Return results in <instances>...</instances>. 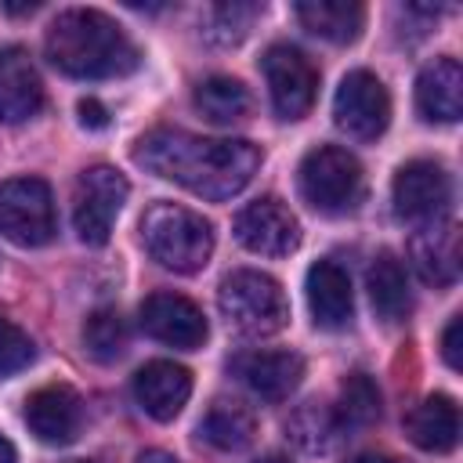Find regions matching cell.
I'll use <instances>...</instances> for the list:
<instances>
[{
	"mask_svg": "<svg viewBox=\"0 0 463 463\" xmlns=\"http://www.w3.org/2000/svg\"><path fill=\"white\" fill-rule=\"evenodd\" d=\"M134 163L163 181L188 188L192 195L221 203L253 181L260 148L242 137H199L188 130L159 127L137 141Z\"/></svg>",
	"mask_w": 463,
	"mask_h": 463,
	"instance_id": "6da1fadb",
	"label": "cell"
},
{
	"mask_svg": "<svg viewBox=\"0 0 463 463\" xmlns=\"http://www.w3.org/2000/svg\"><path fill=\"white\" fill-rule=\"evenodd\" d=\"M51 65L76 80H109L137 69V47L130 36L94 7L61 11L43 36Z\"/></svg>",
	"mask_w": 463,
	"mask_h": 463,
	"instance_id": "7a4b0ae2",
	"label": "cell"
},
{
	"mask_svg": "<svg viewBox=\"0 0 463 463\" xmlns=\"http://www.w3.org/2000/svg\"><path fill=\"white\" fill-rule=\"evenodd\" d=\"M141 239L156 264L177 275H195L206 268L213 253V228L203 213L177 206V203H156L141 217Z\"/></svg>",
	"mask_w": 463,
	"mask_h": 463,
	"instance_id": "3957f363",
	"label": "cell"
},
{
	"mask_svg": "<svg viewBox=\"0 0 463 463\" xmlns=\"http://www.w3.org/2000/svg\"><path fill=\"white\" fill-rule=\"evenodd\" d=\"M217 307L224 322L242 336H271L289 322V300L282 286L253 268H239L221 282Z\"/></svg>",
	"mask_w": 463,
	"mask_h": 463,
	"instance_id": "277c9868",
	"label": "cell"
},
{
	"mask_svg": "<svg viewBox=\"0 0 463 463\" xmlns=\"http://www.w3.org/2000/svg\"><path fill=\"white\" fill-rule=\"evenodd\" d=\"M362 163L340 145H318L300 163V195L326 217H344L362 203Z\"/></svg>",
	"mask_w": 463,
	"mask_h": 463,
	"instance_id": "5b68a950",
	"label": "cell"
},
{
	"mask_svg": "<svg viewBox=\"0 0 463 463\" xmlns=\"http://www.w3.org/2000/svg\"><path fill=\"white\" fill-rule=\"evenodd\" d=\"M54 195L40 177H11L0 184V232L7 242L36 250L54 239Z\"/></svg>",
	"mask_w": 463,
	"mask_h": 463,
	"instance_id": "8992f818",
	"label": "cell"
},
{
	"mask_svg": "<svg viewBox=\"0 0 463 463\" xmlns=\"http://www.w3.org/2000/svg\"><path fill=\"white\" fill-rule=\"evenodd\" d=\"M127 195H130V184H127V177L116 166H105V163L87 166L80 174L76 195H72V224H76V235L87 246L109 242L112 224H116Z\"/></svg>",
	"mask_w": 463,
	"mask_h": 463,
	"instance_id": "52a82bcc",
	"label": "cell"
},
{
	"mask_svg": "<svg viewBox=\"0 0 463 463\" xmlns=\"http://www.w3.org/2000/svg\"><path fill=\"white\" fill-rule=\"evenodd\" d=\"M391 199H394L398 221L412 228H430V224H441L452 206V181L441 163L412 159L394 174Z\"/></svg>",
	"mask_w": 463,
	"mask_h": 463,
	"instance_id": "ba28073f",
	"label": "cell"
},
{
	"mask_svg": "<svg viewBox=\"0 0 463 463\" xmlns=\"http://www.w3.org/2000/svg\"><path fill=\"white\" fill-rule=\"evenodd\" d=\"M336 127L354 141H376L391 123V94L383 80L369 69H351L333 98Z\"/></svg>",
	"mask_w": 463,
	"mask_h": 463,
	"instance_id": "9c48e42d",
	"label": "cell"
},
{
	"mask_svg": "<svg viewBox=\"0 0 463 463\" xmlns=\"http://www.w3.org/2000/svg\"><path fill=\"white\" fill-rule=\"evenodd\" d=\"M264 80H268V94L271 105L279 112V119H300L318 94V69L311 65V58L289 43H271L260 58Z\"/></svg>",
	"mask_w": 463,
	"mask_h": 463,
	"instance_id": "30bf717a",
	"label": "cell"
},
{
	"mask_svg": "<svg viewBox=\"0 0 463 463\" xmlns=\"http://www.w3.org/2000/svg\"><path fill=\"white\" fill-rule=\"evenodd\" d=\"M235 239L260 257H286L300 246V221L286 203L275 195H264L239 210L235 217Z\"/></svg>",
	"mask_w": 463,
	"mask_h": 463,
	"instance_id": "8fae6325",
	"label": "cell"
},
{
	"mask_svg": "<svg viewBox=\"0 0 463 463\" xmlns=\"http://www.w3.org/2000/svg\"><path fill=\"white\" fill-rule=\"evenodd\" d=\"M141 329L152 340L181 347V351L203 347V340L210 333L203 311L188 297H181V293H152V297H145V304H141Z\"/></svg>",
	"mask_w": 463,
	"mask_h": 463,
	"instance_id": "7c38bea8",
	"label": "cell"
},
{
	"mask_svg": "<svg viewBox=\"0 0 463 463\" xmlns=\"http://www.w3.org/2000/svg\"><path fill=\"white\" fill-rule=\"evenodd\" d=\"M29 434L43 445H69L83 427V402L65 383H47L25 402Z\"/></svg>",
	"mask_w": 463,
	"mask_h": 463,
	"instance_id": "4fadbf2b",
	"label": "cell"
},
{
	"mask_svg": "<svg viewBox=\"0 0 463 463\" xmlns=\"http://www.w3.org/2000/svg\"><path fill=\"white\" fill-rule=\"evenodd\" d=\"M188 394H192V373L177 362L156 358L134 373V398L141 412L159 423H170L184 409Z\"/></svg>",
	"mask_w": 463,
	"mask_h": 463,
	"instance_id": "5bb4252c",
	"label": "cell"
},
{
	"mask_svg": "<svg viewBox=\"0 0 463 463\" xmlns=\"http://www.w3.org/2000/svg\"><path fill=\"white\" fill-rule=\"evenodd\" d=\"M232 373L264 402H282L304 376V358L293 351H246L232 358Z\"/></svg>",
	"mask_w": 463,
	"mask_h": 463,
	"instance_id": "9a60e30c",
	"label": "cell"
},
{
	"mask_svg": "<svg viewBox=\"0 0 463 463\" xmlns=\"http://www.w3.org/2000/svg\"><path fill=\"white\" fill-rule=\"evenodd\" d=\"M43 109V80L22 47H0V123H25Z\"/></svg>",
	"mask_w": 463,
	"mask_h": 463,
	"instance_id": "2e32d148",
	"label": "cell"
},
{
	"mask_svg": "<svg viewBox=\"0 0 463 463\" xmlns=\"http://www.w3.org/2000/svg\"><path fill=\"white\" fill-rule=\"evenodd\" d=\"M307 307L315 326L322 329H344L354 315V293L351 279L336 260H318L307 268Z\"/></svg>",
	"mask_w": 463,
	"mask_h": 463,
	"instance_id": "e0dca14e",
	"label": "cell"
},
{
	"mask_svg": "<svg viewBox=\"0 0 463 463\" xmlns=\"http://www.w3.org/2000/svg\"><path fill=\"white\" fill-rule=\"evenodd\" d=\"M416 109L430 123H456L463 116V69L456 58H434L416 80Z\"/></svg>",
	"mask_w": 463,
	"mask_h": 463,
	"instance_id": "ac0fdd59",
	"label": "cell"
},
{
	"mask_svg": "<svg viewBox=\"0 0 463 463\" xmlns=\"http://www.w3.org/2000/svg\"><path fill=\"white\" fill-rule=\"evenodd\" d=\"M405 434L423 452H452L459 441V405L449 394H427L409 409Z\"/></svg>",
	"mask_w": 463,
	"mask_h": 463,
	"instance_id": "d6986e66",
	"label": "cell"
},
{
	"mask_svg": "<svg viewBox=\"0 0 463 463\" xmlns=\"http://www.w3.org/2000/svg\"><path fill=\"white\" fill-rule=\"evenodd\" d=\"M412 264L427 286H452L459 279V232L445 221L420 228L412 239Z\"/></svg>",
	"mask_w": 463,
	"mask_h": 463,
	"instance_id": "ffe728a7",
	"label": "cell"
},
{
	"mask_svg": "<svg viewBox=\"0 0 463 463\" xmlns=\"http://www.w3.org/2000/svg\"><path fill=\"white\" fill-rule=\"evenodd\" d=\"M297 18L311 36L329 43H354L365 25V7L354 0H304L297 4Z\"/></svg>",
	"mask_w": 463,
	"mask_h": 463,
	"instance_id": "44dd1931",
	"label": "cell"
},
{
	"mask_svg": "<svg viewBox=\"0 0 463 463\" xmlns=\"http://www.w3.org/2000/svg\"><path fill=\"white\" fill-rule=\"evenodd\" d=\"M365 286H369L373 311H376L383 322H402V318L409 315V307H412V297H409V279H405L402 260H398L391 250L376 253V260L369 264Z\"/></svg>",
	"mask_w": 463,
	"mask_h": 463,
	"instance_id": "7402d4cb",
	"label": "cell"
},
{
	"mask_svg": "<svg viewBox=\"0 0 463 463\" xmlns=\"http://www.w3.org/2000/svg\"><path fill=\"white\" fill-rule=\"evenodd\" d=\"M257 434L253 412L235 398H217L199 420V438L221 452H242Z\"/></svg>",
	"mask_w": 463,
	"mask_h": 463,
	"instance_id": "603a6c76",
	"label": "cell"
},
{
	"mask_svg": "<svg viewBox=\"0 0 463 463\" xmlns=\"http://www.w3.org/2000/svg\"><path fill=\"white\" fill-rule=\"evenodd\" d=\"M329 412H333V423H336L340 438L373 427L380 420V391H376V383L365 373H351L340 383L336 405H329Z\"/></svg>",
	"mask_w": 463,
	"mask_h": 463,
	"instance_id": "cb8c5ba5",
	"label": "cell"
},
{
	"mask_svg": "<svg viewBox=\"0 0 463 463\" xmlns=\"http://www.w3.org/2000/svg\"><path fill=\"white\" fill-rule=\"evenodd\" d=\"M253 98L242 87V80L235 76H210L195 87V109L210 119V123H235L246 119Z\"/></svg>",
	"mask_w": 463,
	"mask_h": 463,
	"instance_id": "d4e9b609",
	"label": "cell"
},
{
	"mask_svg": "<svg viewBox=\"0 0 463 463\" xmlns=\"http://www.w3.org/2000/svg\"><path fill=\"white\" fill-rule=\"evenodd\" d=\"M127 340H130V333H127V322H123V315L116 307H98V311L87 315V322H83V347H87V354L94 362L109 365V362L123 358Z\"/></svg>",
	"mask_w": 463,
	"mask_h": 463,
	"instance_id": "484cf974",
	"label": "cell"
},
{
	"mask_svg": "<svg viewBox=\"0 0 463 463\" xmlns=\"http://www.w3.org/2000/svg\"><path fill=\"white\" fill-rule=\"evenodd\" d=\"M289 434L300 449L307 452H326L340 434H336V423H333V412L329 409H318V405H304L297 409V416L289 420Z\"/></svg>",
	"mask_w": 463,
	"mask_h": 463,
	"instance_id": "4316f807",
	"label": "cell"
},
{
	"mask_svg": "<svg viewBox=\"0 0 463 463\" xmlns=\"http://www.w3.org/2000/svg\"><path fill=\"white\" fill-rule=\"evenodd\" d=\"M260 4H239V0H232V4H217L213 11H210V29H206V36L210 40H217V43H239L246 33H250V25L260 18Z\"/></svg>",
	"mask_w": 463,
	"mask_h": 463,
	"instance_id": "83f0119b",
	"label": "cell"
},
{
	"mask_svg": "<svg viewBox=\"0 0 463 463\" xmlns=\"http://www.w3.org/2000/svg\"><path fill=\"white\" fill-rule=\"evenodd\" d=\"M36 347L29 340V333L22 326H14L11 318H0V376L7 373H18L33 362Z\"/></svg>",
	"mask_w": 463,
	"mask_h": 463,
	"instance_id": "f1b7e54d",
	"label": "cell"
},
{
	"mask_svg": "<svg viewBox=\"0 0 463 463\" xmlns=\"http://www.w3.org/2000/svg\"><path fill=\"white\" fill-rule=\"evenodd\" d=\"M459 336H463V315H452V322L445 326V336H441V354L449 362V369H459L463 358H459Z\"/></svg>",
	"mask_w": 463,
	"mask_h": 463,
	"instance_id": "f546056e",
	"label": "cell"
},
{
	"mask_svg": "<svg viewBox=\"0 0 463 463\" xmlns=\"http://www.w3.org/2000/svg\"><path fill=\"white\" fill-rule=\"evenodd\" d=\"M80 123L90 127V130L109 127V112H105V105L94 101V98H83V101H80Z\"/></svg>",
	"mask_w": 463,
	"mask_h": 463,
	"instance_id": "4dcf8cb0",
	"label": "cell"
},
{
	"mask_svg": "<svg viewBox=\"0 0 463 463\" xmlns=\"http://www.w3.org/2000/svg\"><path fill=\"white\" fill-rule=\"evenodd\" d=\"M134 463H181V459L170 456V452H163V449H145V452H137Z\"/></svg>",
	"mask_w": 463,
	"mask_h": 463,
	"instance_id": "1f68e13d",
	"label": "cell"
},
{
	"mask_svg": "<svg viewBox=\"0 0 463 463\" xmlns=\"http://www.w3.org/2000/svg\"><path fill=\"white\" fill-rule=\"evenodd\" d=\"M0 463H18V452L4 434H0Z\"/></svg>",
	"mask_w": 463,
	"mask_h": 463,
	"instance_id": "d6a6232c",
	"label": "cell"
},
{
	"mask_svg": "<svg viewBox=\"0 0 463 463\" xmlns=\"http://www.w3.org/2000/svg\"><path fill=\"white\" fill-rule=\"evenodd\" d=\"M347 463H391L387 456H376V452H365V456H354V459H347Z\"/></svg>",
	"mask_w": 463,
	"mask_h": 463,
	"instance_id": "836d02e7",
	"label": "cell"
},
{
	"mask_svg": "<svg viewBox=\"0 0 463 463\" xmlns=\"http://www.w3.org/2000/svg\"><path fill=\"white\" fill-rule=\"evenodd\" d=\"M36 7H40L36 0H29V4H7V11H11V14H25V11H36Z\"/></svg>",
	"mask_w": 463,
	"mask_h": 463,
	"instance_id": "e575fe53",
	"label": "cell"
},
{
	"mask_svg": "<svg viewBox=\"0 0 463 463\" xmlns=\"http://www.w3.org/2000/svg\"><path fill=\"white\" fill-rule=\"evenodd\" d=\"M257 463H289L286 456H264V459H257Z\"/></svg>",
	"mask_w": 463,
	"mask_h": 463,
	"instance_id": "d590c367",
	"label": "cell"
},
{
	"mask_svg": "<svg viewBox=\"0 0 463 463\" xmlns=\"http://www.w3.org/2000/svg\"><path fill=\"white\" fill-rule=\"evenodd\" d=\"M80 463H83V459H80Z\"/></svg>",
	"mask_w": 463,
	"mask_h": 463,
	"instance_id": "8d00e7d4",
	"label": "cell"
}]
</instances>
